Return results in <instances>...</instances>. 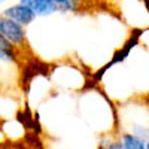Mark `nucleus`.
I'll return each mask as SVG.
<instances>
[{
  "mask_svg": "<svg viewBox=\"0 0 149 149\" xmlns=\"http://www.w3.org/2000/svg\"><path fill=\"white\" fill-rule=\"evenodd\" d=\"M116 133H131L149 139V104H139L137 100L116 107Z\"/></svg>",
  "mask_w": 149,
  "mask_h": 149,
  "instance_id": "nucleus-1",
  "label": "nucleus"
},
{
  "mask_svg": "<svg viewBox=\"0 0 149 149\" xmlns=\"http://www.w3.org/2000/svg\"><path fill=\"white\" fill-rule=\"evenodd\" d=\"M0 33L5 36V39L15 49H19L26 45L27 40L26 27L15 22L14 19L3 17L2 14H0Z\"/></svg>",
  "mask_w": 149,
  "mask_h": 149,
  "instance_id": "nucleus-2",
  "label": "nucleus"
},
{
  "mask_svg": "<svg viewBox=\"0 0 149 149\" xmlns=\"http://www.w3.org/2000/svg\"><path fill=\"white\" fill-rule=\"evenodd\" d=\"M2 15L6 17V18L14 19L15 22L21 24V26H24V27L33 24L34 19H36L34 10L31 8H29V6L21 5V3H15V5H10V6L5 8L2 10Z\"/></svg>",
  "mask_w": 149,
  "mask_h": 149,
  "instance_id": "nucleus-3",
  "label": "nucleus"
},
{
  "mask_svg": "<svg viewBox=\"0 0 149 149\" xmlns=\"http://www.w3.org/2000/svg\"><path fill=\"white\" fill-rule=\"evenodd\" d=\"M31 9L34 10L36 17H51L58 12L54 0H34Z\"/></svg>",
  "mask_w": 149,
  "mask_h": 149,
  "instance_id": "nucleus-4",
  "label": "nucleus"
},
{
  "mask_svg": "<svg viewBox=\"0 0 149 149\" xmlns=\"http://www.w3.org/2000/svg\"><path fill=\"white\" fill-rule=\"evenodd\" d=\"M124 149H146V140L131 133H118Z\"/></svg>",
  "mask_w": 149,
  "mask_h": 149,
  "instance_id": "nucleus-5",
  "label": "nucleus"
},
{
  "mask_svg": "<svg viewBox=\"0 0 149 149\" xmlns=\"http://www.w3.org/2000/svg\"><path fill=\"white\" fill-rule=\"evenodd\" d=\"M55 5H57V9L60 14H74L78 12L79 8H81V2L79 0H54Z\"/></svg>",
  "mask_w": 149,
  "mask_h": 149,
  "instance_id": "nucleus-6",
  "label": "nucleus"
},
{
  "mask_svg": "<svg viewBox=\"0 0 149 149\" xmlns=\"http://www.w3.org/2000/svg\"><path fill=\"white\" fill-rule=\"evenodd\" d=\"M0 63H3V64H17L18 63L17 49L10 48V49H3V51H0Z\"/></svg>",
  "mask_w": 149,
  "mask_h": 149,
  "instance_id": "nucleus-7",
  "label": "nucleus"
},
{
  "mask_svg": "<svg viewBox=\"0 0 149 149\" xmlns=\"http://www.w3.org/2000/svg\"><path fill=\"white\" fill-rule=\"evenodd\" d=\"M139 45H142L146 51L149 52V27L142 30L140 36H139Z\"/></svg>",
  "mask_w": 149,
  "mask_h": 149,
  "instance_id": "nucleus-8",
  "label": "nucleus"
},
{
  "mask_svg": "<svg viewBox=\"0 0 149 149\" xmlns=\"http://www.w3.org/2000/svg\"><path fill=\"white\" fill-rule=\"evenodd\" d=\"M107 149H124V146H122V143H121V140L118 137V134H116V137L110 142V145L107 146Z\"/></svg>",
  "mask_w": 149,
  "mask_h": 149,
  "instance_id": "nucleus-9",
  "label": "nucleus"
},
{
  "mask_svg": "<svg viewBox=\"0 0 149 149\" xmlns=\"http://www.w3.org/2000/svg\"><path fill=\"white\" fill-rule=\"evenodd\" d=\"M10 48H14V46L5 39V36L2 33H0V51H3V49H10Z\"/></svg>",
  "mask_w": 149,
  "mask_h": 149,
  "instance_id": "nucleus-10",
  "label": "nucleus"
},
{
  "mask_svg": "<svg viewBox=\"0 0 149 149\" xmlns=\"http://www.w3.org/2000/svg\"><path fill=\"white\" fill-rule=\"evenodd\" d=\"M18 3H21V5H24V6H29V8H33L34 0H19Z\"/></svg>",
  "mask_w": 149,
  "mask_h": 149,
  "instance_id": "nucleus-11",
  "label": "nucleus"
},
{
  "mask_svg": "<svg viewBox=\"0 0 149 149\" xmlns=\"http://www.w3.org/2000/svg\"><path fill=\"white\" fill-rule=\"evenodd\" d=\"M6 139V136H5V133H3V130L0 128V145H2V142Z\"/></svg>",
  "mask_w": 149,
  "mask_h": 149,
  "instance_id": "nucleus-12",
  "label": "nucleus"
},
{
  "mask_svg": "<svg viewBox=\"0 0 149 149\" xmlns=\"http://www.w3.org/2000/svg\"><path fill=\"white\" fill-rule=\"evenodd\" d=\"M146 149H149V139L146 140Z\"/></svg>",
  "mask_w": 149,
  "mask_h": 149,
  "instance_id": "nucleus-13",
  "label": "nucleus"
},
{
  "mask_svg": "<svg viewBox=\"0 0 149 149\" xmlns=\"http://www.w3.org/2000/svg\"><path fill=\"white\" fill-rule=\"evenodd\" d=\"M3 2H8V0H0V3H3Z\"/></svg>",
  "mask_w": 149,
  "mask_h": 149,
  "instance_id": "nucleus-14",
  "label": "nucleus"
},
{
  "mask_svg": "<svg viewBox=\"0 0 149 149\" xmlns=\"http://www.w3.org/2000/svg\"><path fill=\"white\" fill-rule=\"evenodd\" d=\"M79 2H86V0H79Z\"/></svg>",
  "mask_w": 149,
  "mask_h": 149,
  "instance_id": "nucleus-15",
  "label": "nucleus"
}]
</instances>
